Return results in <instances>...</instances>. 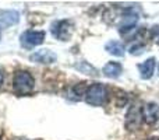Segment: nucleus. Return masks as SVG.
Instances as JSON below:
<instances>
[{"instance_id": "obj_1", "label": "nucleus", "mask_w": 159, "mask_h": 140, "mask_svg": "<svg viewBox=\"0 0 159 140\" xmlns=\"http://www.w3.org/2000/svg\"><path fill=\"white\" fill-rule=\"evenodd\" d=\"M109 98V91L106 85L102 83H93L88 85L87 93H85V102L92 107H102L107 102Z\"/></svg>"}, {"instance_id": "obj_2", "label": "nucleus", "mask_w": 159, "mask_h": 140, "mask_svg": "<svg viewBox=\"0 0 159 140\" xmlns=\"http://www.w3.org/2000/svg\"><path fill=\"white\" fill-rule=\"evenodd\" d=\"M14 84V91L20 95H25V94H30L34 90V85H35V80L31 76V73L25 70H20L16 73L13 80Z\"/></svg>"}, {"instance_id": "obj_3", "label": "nucleus", "mask_w": 159, "mask_h": 140, "mask_svg": "<svg viewBox=\"0 0 159 140\" xmlns=\"http://www.w3.org/2000/svg\"><path fill=\"white\" fill-rule=\"evenodd\" d=\"M43 41H45V32L43 31L28 30V31H25V32H22L21 36H20L21 46L25 48V49H32V48L43 44Z\"/></svg>"}, {"instance_id": "obj_4", "label": "nucleus", "mask_w": 159, "mask_h": 140, "mask_svg": "<svg viewBox=\"0 0 159 140\" xmlns=\"http://www.w3.org/2000/svg\"><path fill=\"white\" fill-rule=\"evenodd\" d=\"M52 35L59 41H69L73 34V22L70 20H61L52 24Z\"/></svg>"}, {"instance_id": "obj_5", "label": "nucleus", "mask_w": 159, "mask_h": 140, "mask_svg": "<svg viewBox=\"0 0 159 140\" xmlns=\"http://www.w3.org/2000/svg\"><path fill=\"white\" fill-rule=\"evenodd\" d=\"M141 118L148 125H154L159 121V105L155 102H148L141 108Z\"/></svg>"}, {"instance_id": "obj_6", "label": "nucleus", "mask_w": 159, "mask_h": 140, "mask_svg": "<svg viewBox=\"0 0 159 140\" xmlns=\"http://www.w3.org/2000/svg\"><path fill=\"white\" fill-rule=\"evenodd\" d=\"M31 62H35V63H43V65H49V63H55L57 60V56H56L55 52L49 49H41L34 52L32 55L30 56Z\"/></svg>"}, {"instance_id": "obj_7", "label": "nucleus", "mask_w": 159, "mask_h": 140, "mask_svg": "<svg viewBox=\"0 0 159 140\" xmlns=\"http://www.w3.org/2000/svg\"><path fill=\"white\" fill-rule=\"evenodd\" d=\"M137 21H138V16L135 13H131V11L126 13L123 16V18H121L120 25H119V32L126 34L127 31H130L135 24H137Z\"/></svg>"}, {"instance_id": "obj_8", "label": "nucleus", "mask_w": 159, "mask_h": 140, "mask_svg": "<svg viewBox=\"0 0 159 140\" xmlns=\"http://www.w3.org/2000/svg\"><path fill=\"white\" fill-rule=\"evenodd\" d=\"M138 69H140V76L143 80L151 79L155 71V58H148L145 62L138 65Z\"/></svg>"}, {"instance_id": "obj_9", "label": "nucleus", "mask_w": 159, "mask_h": 140, "mask_svg": "<svg viewBox=\"0 0 159 140\" xmlns=\"http://www.w3.org/2000/svg\"><path fill=\"white\" fill-rule=\"evenodd\" d=\"M121 70H123V67H121V65L119 62H109V63H106L103 66L102 73L106 77H109V79H117L121 74Z\"/></svg>"}, {"instance_id": "obj_10", "label": "nucleus", "mask_w": 159, "mask_h": 140, "mask_svg": "<svg viewBox=\"0 0 159 140\" xmlns=\"http://www.w3.org/2000/svg\"><path fill=\"white\" fill-rule=\"evenodd\" d=\"M106 51L115 56H124V45L119 41H109L106 44Z\"/></svg>"}, {"instance_id": "obj_11", "label": "nucleus", "mask_w": 159, "mask_h": 140, "mask_svg": "<svg viewBox=\"0 0 159 140\" xmlns=\"http://www.w3.org/2000/svg\"><path fill=\"white\" fill-rule=\"evenodd\" d=\"M18 16L20 14L17 11H4L2 13V17H0V21L4 27H8V25H13L16 22H18Z\"/></svg>"}, {"instance_id": "obj_12", "label": "nucleus", "mask_w": 159, "mask_h": 140, "mask_svg": "<svg viewBox=\"0 0 159 140\" xmlns=\"http://www.w3.org/2000/svg\"><path fill=\"white\" fill-rule=\"evenodd\" d=\"M75 67H77L80 71L85 73V74H91V76H95L96 74V69L93 66H91L88 62H81V63L75 65Z\"/></svg>"}, {"instance_id": "obj_13", "label": "nucleus", "mask_w": 159, "mask_h": 140, "mask_svg": "<svg viewBox=\"0 0 159 140\" xmlns=\"http://www.w3.org/2000/svg\"><path fill=\"white\" fill-rule=\"evenodd\" d=\"M2 84H3V73L0 71V87H2Z\"/></svg>"}, {"instance_id": "obj_14", "label": "nucleus", "mask_w": 159, "mask_h": 140, "mask_svg": "<svg viewBox=\"0 0 159 140\" xmlns=\"http://www.w3.org/2000/svg\"><path fill=\"white\" fill-rule=\"evenodd\" d=\"M147 140H159V138H149V139H147Z\"/></svg>"}, {"instance_id": "obj_15", "label": "nucleus", "mask_w": 159, "mask_h": 140, "mask_svg": "<svg viewBox=\"0 0 159 140\" xmlns=\"http://www.w3.org/2000/svg\"><path fill=\"white\" fill-rule=\"evenodd\" d=\"M0 140H2V138H0Z\"/></svg>"}]
</instances>
